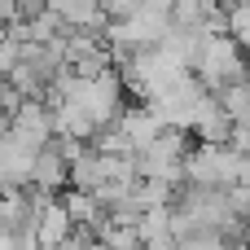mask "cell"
<instances>
[{
    "label": "cell",
    "instance_id": "obj_1",
    "mask_svg": "<svg viewBox=\"0 0 250 250\" xmlns=\"http://www.w3.org/2000/svg\"><path fill=\"white\" fill-rule=\"evenodd\" d=\"M193 75L211 92H220V88H229L237 79H250V62H246V53H242V44L229 31H215V35H207L202 53L193 57Z\"/></svg>",
    "mask_w": 250,
    "mask_h": 250
},
{
    "label": "cell",
    "instance_id": "obj_2",
    "mask_svg": "<svg viewBox=\"0 0 250 250\" xmlns=\"http://www.w3.org/2000/svg\"><path fill=\"white\" fill-rule=\"evenodd\" d=\"M242 149L229 145V141H202L189 149V163H185V180L193 185H211V189H233L242 180Z\"/></svg>",
    "mask_w": 250,
    "mask_h": 250
},
{
    "label": "cell",
    "instance_id": "obj_5",
    "mask_svg": "<svg viewBox=\"0 0 250 250\" xmlns=\"http://www.w3.org/2000/svg\"><path fill=\"white\" fill-rule=\"evenodd\" d=\"M35 154H40L35 145H26L22 136L9 132V136L0 141V171H4V180L18 185V189H26V185H31V167H35Z\"/></svg>",
    "mask_w": 250,
    "mask_h": 250
},
{
    "label": "cell",
    "instance_id": "obj_13",
    "mask_svg": "<svg viewBox=\"0 0 250 250\" xmlns=\"http://www.w3.org/2000/svg\"><path fill=\"white\" fill-rule=\"evenodd\" d=\"M18 57H22V40H18L9 26H0V79L18 66Z\"/></svg>",
    "mask_w": 250,
    "mask_h": 250
},
{
    "label": "cell",
    "instance_id": "obj_8",
    "mask_svg": "<svg viewBox=\"0 0 250 250\" xmlns=\"http://www.w3.org/2000/svg\"><path fill=\"white\" fill-rule=\"evenodd\" d=\"M119 123H123V132L132 136V145H136V154L145 149V145H154L163 132H167V123L158 119V110L145 101V105H136V110H123L119 114Z\"/></svg>",
    "mask_w": 250,
    "mask_h": 250
},
{
    "label": "cell",
    "instance_id": "obj_14",
    "mask_svg": "<svg viewBox=\"0 0 250 250\" xmlns=\"http://www.w3.org/2000/svg\"><path fill=\"white\" fill-rule=\"evenodd\" d=\"M22 18V9H18V0H0V26H13Z\"/></svg>",
    "mask_w": 250,
    "mask_h": 250
},
{
    "label": "cell",
    "instance_id": "obj_12",
    "mask_svg": "<svg viewBox=\"0 0 250 250\" xmlns=\"http://www.w3.org/2000/svg\"><path fill=\"white\" fill-rule=\"evenodd\" d=\"M229 35L250 48V0H237V4H229Z\"/></svg>",
    "mask_w": 250,
    "mask_h": 250
},
{
    "label": "cell",
    "instance_id": "obj_4",
    "mask_svg": "<svg viewBox=\"0 0 250 250\" xmlns=\"http://www.w3.org/2000/svg\"><path fill=\"white\" fill-rule=\"evenodd\" d=\"M9 132H13V136H22L26 145L44 149V145L53 141V105H48V101H40V97H26V101L9 114Z\"/></svg>",
    "mask_w": 250,
    "mask_h": 250
},
{
    "label": "cell",
    "instance_id": "obj_6",
    "mask_svg": "<svg viewBox=\"0 0 250 250\" xmlns=\"http://www.w3.org/2000/svg\"><path fill=\"white\" fill-rule=\"evenodd\" d=\"M189 136H198V141H229V136H233V114L224 110L220 92H207V97H202V105H198V119H193V132H189Z\"/></svg>",
    "mask_w": 250,
    "mask_h": 250
},
{
    "label": "cell",
    "instance_id": "obj_15",
    "mask_svg": "<svg viewBox=\"0 0 250 250\" xmlns=\"http://www.w3.org/2000/svg\"><path fill=\"white\" fill-rule=\"evenodd\" d=\"M141 4H154V9H167V13H171V4H176V0H141Z\"/></svg>",
    "mask_w": 250,
    "mask_h": 250
},
{
    "label": "cell",
    "instance_id": "obj_11",
    "mask_svg": "<svg viewBox=\"0 0 250 250\" xmlns=\"http://www.w3.org/2000/svg\"><path fill=\"white\" fill-rule=\"evenodd\" d=\"M220 101L233 114V123H250V79H237V83L220 88Z\"/></svg>",
    "mask_w": 250,
    "mask_h": 250
},
{
    "label": "cell",
    "instance_id": "obj_7",
    "mask_svg": "<svg viewBox=\"0 0 250 250\" xmlns=\"http://www.w3.org/2000/svg\"><path fill=\"white\" fill-rule=\"evenodd\" d=\"M31 185L35 189H48V193H62L70 185V163L62 158V149L48 141L40 154H35V167H31Z\"/></svg>",
    "mask_w": 250,
    "mask_h": 250
},
{
    "label": "cell",
    "instance_id": "obj_3",
    "mask_svg": "<svg viewBox=\"0 0 250 250\" xmlns=\"http://www.w3.org/2000/svg\"><path fill=\"white\" fill-rule=\"evenodd\" d=\"M189 132H180V127H167L154 145H145L141 154H136V167H141V176H163V180H176V185H185V163H189Z\"/></svg>",
    "mask_w": 250,
    "mask_h": 250
},
{
    "label": "cell",
    "instance_id": "obj_9",
    "mask_svg": "<svg viewBox=\"0 0 250 250\" xmlns=\"http://www.w3.org/2000/svg\"><path fill=\"white\" fill-rule=\"evenodd\" d=\"M70 229H75V220H70V211H66L62 193H57L53 202H44V207H40V215H35V233H40V246H62V242L70 237Z\"/></svg>",
    "mask_w": 250,
    "mask_h": 250
},
{
    "label": "cell",
    "instance_id": "obj_10",
    "mask_svg": "<svg viewBox=\"0 0 250 250\" xmlns=\"http://www.w3.org/2000/svg\"><path fill=\"white\" fill-rule=\"evenodd\" d=\"M48 105H53V132H62V136H83V141L97 136V119H92L79 101H48Z\"/></svg>",
    "mask_w": 250,
    "mask_h": 250
}]
</instances>
